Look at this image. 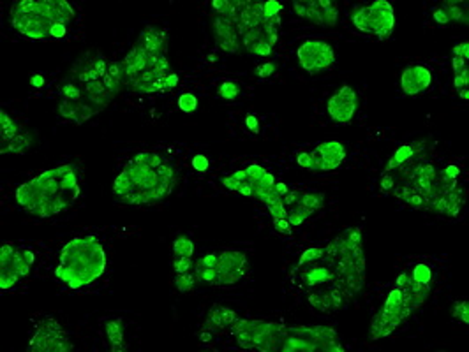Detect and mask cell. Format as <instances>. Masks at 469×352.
Segmentation results:
<instances>
[{
    "label": "cell",
    "mask_w": 469,
    "mask_h": 352,
    "mask_svg": "<svg viewBox=\"0 0 469 352\" xmlns=\"http://www.w3.org/2000/svg\"><path fill=\"white\" fill-rule=\"evenodd\" d=\"M80 182L74 166L64 164L43 171L20 185L17 203L30 215L48 219L69 210L80 197Z\"/></svg>",
    "instance_id": "1"
},
{
    "label": "cell",
    "mask_w": 469,
    "mask_h": 352,
    "mask_svg": "<svg viewBox=\"0 0 469 352\" xmlns=\"http://www.w3.org/2000/svg\"><path fill=\"white\" fill-rule=\"evenodd\" d=\"M74 9L65 0H20L11 8V23L21 36L36 41L65 37Z\"/></svg>",
    "instance_id": "2"
},
{
    "label": "cell",
    "mask_w": 469,
    "mask_h": 352,
    "mask_svg": "<svg viewBox=\"0 0 469 352\" xmlns=\"http://www.w3.org/2000/svg\"><path fill=\"white\" fill-rule=\"evenodd\" d=\"M175 182V171L168 162L154 168L131 160L113 182V194L127 204H147L169 196Z\"/></svg>",
    "instance_id": "3"
},
{
    "label": "cell",
    "mask_w": 469,
    "mask_h": 352,
    "mask_svg": "<svg viewBox=\"0 0 469 352\" xmlns=\"http://www.w3.org/2000/svg\"><path fill=\"white\" fill-rule=\"evenodd\" d=\"M106 270V252L94 236H76L64 245L55 276L69 289H81Z\"/></svg>",
    "instance_id": "4"
},
{
    "label": "cell",
    "mask_w": 469,
    "mask_h": 352,
    "mask_svg": "<svg viewBox=\"0 0 469 352\" xmlns=\"http://www.w3.org/2000/svg\"><path fill=\"white\" fill-rule=\"evenodd\" d=\"M351 23L358 32L376 34L379 39H386L392 36L395 25L393 8L386 0H377L367 8H357L351 12Z\"/></svg>",
    "instance_id": "5"
},
{
    "label": "cell",
    "mask_w": 469,
    "mask_h": 352,
    "mask_svg": "<svg viewBox=\"0 0 469 352\" xmlns=\"http://www.w3.org/2000/svg\"><path fill=\"white\" fill-rule=\"evenodd\" d=\"M34 259L36 257L28 248L4 245L0 250V287L11 289L20 278H25L30 273Z\"/></svg>",
    "instance_id": "6"
},
{
    "label": "cell",
    "mask_w": 469,
    "mask_h": 352,
    "mask_svg": "<svg viewBox=\"0 0 469 352\" xmlns=\"http://www.w3.org/2000/svg\"><path fill=\"white\" fill-rule=\"evenodd\" d=\"M408 319V314L404 310V303H402V296L399 287L390 291L388 298H386L385 305L381 308V312L371 322L369 328V338L371 340H379L383 336L392 335L402 320Z\"/></svg>",
    "instance_id": "7"
},
{
    "label": "cell",
    "mask_w": 469,
    "mask_h": 352,
    "mask_svg": "<svg viewBox=\"0 0 469 352\" xmlns=\"http://www.w3.org/2000/svg\"><path fill=\"white\" fill-rule=\"evenodd\" d=\"M71 349L72 344L69 342L64 328L53 317L41 319L28 342L30 352H65Z\"/></svg>",
    "instance_id": "8"
},
{
    "label": "cell",
    "mask_w": 469,
    "mask_h": 352,
    "mask_svg": "<svg viewBox=\"0 0 469 352\" xmlns=\"http://www.w3.org/2000/svg\"><path fill=\"white\" fill-rule=\"evenodd\" d=\"M297 58L302 69H305L309 74H317V72L332 67L335 62V53L325 41L311 39L305 41L297 50Z\"/></svg>",
    "instance_id": "9"
},
{
    "label": "cell",
    "mask_w": 469,
    "mask_h": 352,
    "mask_svg": "<svg viewBox=\"0 0 469 352\" xmlns=\"http://www.w3.org/2000/svg\"><path fill=\"white\" fill-rule=\"evenodd\" d=\"M249 273V259L244 252L238 250H225L217 254L216 284L233 285L245 278Z\"/></svg>",
    "instance_id": "10"
},
{
    "label": "cell",
    "mask_w": 469,
    "mask_h": 352,
    "mask_svg": "<svg viewBox=\"0 0 469 352\" xmlns=\"http://www.w3.org/2000/svg\"><path fill=\"white\" fill-rule=\"evenodd\" d=\"M293 11L321 27H333L339 18V8L330 0H297L293 2Z\"/></svg>",
    "instance_id": "11"
},
{
    "label": "cell",
    "mask_w": 469,
    "mask_h": 352,
    "mask_svg": "<svg viewBox=\"0 0 469 352\" xmlns=\"http://www.w3.org/2000/svg\"><path fill=\"white\" fill-rule=\"evenodd\" d=\"M357 106V92L351 87L344 85V87L339 88V92L330 97L326 111H329L330 118L337 124H348V122L353 120Z\"/></svg>",
    "instance_id": "12"
},
{
    "label": "cell",
    "mask_w": 469,
    "mask_h": 352,
    "mask_svg": "<svg viewBox=\"0 0 469 352\" xmlns=\"http://www.w3.org/2000/svg\"><path fill=\"white\" fill-rule=\"evenodd\" d=\"M349 298L337 285H323V287H314L307 292V303L309 307L316 308L320 312H335L339 308L344 307Z\"/></svg>",
    "instance_id": "13"
},
{
    "label": "cell",
    "mask_w": 469,
    "mask_h": 352,
    "mask_svg": "<svg viewBox=\"0 0 469 352\" xmlns=\"http://www.w3.org/2000/svg\"><path fill=\"white\" fill-rule=\"evenodd\" d=\"M314 171H332L341 164L346 157L344 144L339 141H325L311 150Z\"/></svg>",
    "instance_id": "14"
},
{
    "label": "cell",
    "mask_w": 469,
    "mask_h": 352,
    "mask_svg": "<svg viewBox=\"0 0 469 352\" xmlns=\"http://www.w3.org/2000/svg\"><path fill=\"white\" fill-rule=\"evenodd\" d=\"M213 36H216L217 48H221L226 53H238L242 50L240 34H238L237 23L231 18L217 16L213 18Z\"/></svg>",
    "instance_id": "15"
},
{
    "label": "cell",
    "mask_w": 469,
    "mask_h": 352,
    "mask_svg": "<svg viewBox=\"0 0 469 352\" xmlns=\"http://www.w3.org/2000/svg\"><path fill=\"white\" fill-rule=\"evenodd\" d=\"M430 83H432V72L420 64L406 67L401 76V87L406 96H418L425 92Z\"/></svg>",
    "instance_id": "16"
},
{
    "label": "cell",
    "mask_w": 469,
    "mask_h": 352,
    "mask_svg": "<svg viewBox=\"0 0 469 352\" xmlns=\"http://www.w3.org/2000/svg\"><path fill=\"white\" fill-rule=\"evenodd\" d=\"M468 48L469 43L457 44L453 48V72H455V88H457L459 96L464 100L469 99V72H468Z\"/></svg>",
    "instance_id": "17"
},
{
    "label": "cell",
    "mask_w": 469,
    "mask_h": 352,
    "mask_svg": "<svg viewBox=\"0 0 469 352\" xmlns=\"http://www.w3.org/2000/svg\"><path fill=\"white\" fill-rule=\"evenodd\" d=\"M136 46L152 56L166 55V48H168V32L163 30V28L147 27L143 32L140 34V39L136 41Z\"/></svg>",
    "instance_id": "18"
},
{
    "label": "cell",
    "mask_w": 469,
    "mask_h": 352,
    "mask_svg": "<svg viewBox=\"0 0 469 352\" xmlns=\"http://www.w3.org/2000/svg\"><path fill=\"white\" fill-rule=\"evenodd\" d=\"M194 243L191 238L178 236L173 241V270L177 275L180 273L191 272V264H193Z\"/></svg>",
    "instance_id": "19"
},
{
    "label": "cell",
    "mask_w": 469,
    "mask_h": 352,
    "mask_svg": "<svg viewBox=\"0 0 469 352\" xmlns=\"http://www.w3.org/2000/svg\"><path fill=\"white\" fill-rule=\"evenodd\" d=\"M237 319H238V316L233 312L231 308L213 307L209 312V317H207V322H205V326H203V331L216 333V331H221V329H228Z\"/></svg>",
    "instance_id": "20"
},
{
    "label": "cell",
    "mask_w": 469,
    "mask_h": 352,
    "mask_svg": "<svg viewBox=\"0 0 469 352\" xmlns=\"http://www.w3.org/2000/svg\"><path fill=\"white\" fill-rule=\"evenodd\" d=\"M216 266H217V252H210L207 256L196 261L194 266V275H196L198 282L207 284L210 287H216Z\"/></svg>",
    "instance_id": "21"
},
{
    "label": "cell",
    "mask_w": 469,
    "mask_h": 352,
    "mask_svg": "<svg viewBox=\"0 0 469 352\" xmlns=\"http://www.w3.org/2000/svg\"><path fill=\"white\" fill-rule=\"evenodd\" d=\"M222 185L233 192H238L245 197H254V188L251 185V180H249L247 173L245 169H240V171L233 173L231 176H226L222 180Z\"/></svg>",
    "instance_id": "22"
},
{
    "label": "cell",
    "mask_w": 469,
    "mask_h": 352,
    "mask_svg": "<svg viewBox=\"0 0 469 352\" xmlns=\"http://www.w3.org/2000/svg\"><path fill=\"white\" fill-rule=\"evenodd\" d=\"M105 329H106V336H108L110 349H112L113 352L124 351L125 342H124V324H122V320L121 319L108 320Z\"/></svg>",
    "instance_id": "23"
},
{
    "label": "cell",
    "mask_w": 469,
    "mask_h": 352,
    "mask_svg": "<svg viewBox=\"0 0 469 352\" xmlns=\"http://www.w3.org/2000/svg\"><path fill=\"white\" fill-rule=\"evenodd\" d=\"M32 146V136L28 132L21 131L17 138H12L11 141L8 143H0V152L4 153H11V155H20V153H25L28 148Z\"/></svg>",
    "instance_id": "24"
},
{
    "label": "cell",
    "mask_w": 469,
    "mask_h": 352,
    "mask_svg": "<svg viewBox=\"0 0 469 352\" xmlns=\"http://www.w3.org/2000/svg\"><path fill=\"white\" fill-rule=\"evenodd\" d=\"M418 152H420V144H418V143H411V144H404V146H401V148L395 152V155L390 159L388 164H386L385 173L395 171V169L401 168L402 164H406L408 160L415 159Z\"/></svg>",
    "instance_id": "25"
},
{
    "label": "cell",
    "mask_w": 469,
    "mask_h": 352,
    "mask_svg": "<svg viewBox=\"0 0 469 352\" xmlns=\"http://www.w3.org/2000/svg\"><path fill=\"white\" fill-rule=\"evenodd\" d=\"M21 132L20 125L12 120L6 111L0 113V143H8Z\"/></svg>",
    "instance_id": "26"
},
{
    "label": "cell",
    "mask_w": 469,
    "mask_h": 352,
    "mask_svg": "<svg viewBox=\"0 0 469 352\" xmlns=\"http://www.w3.org/2000/svg\"><path fill=\"white\" fill-rule=\"evenodd\" d=\"M441 9L446 16H448L450 23L452 21H459V23L462 21V23H466L468 21V6H466V2H457V0L445 2Z\"/></svg>",
    "instance_id": "27"
},
{
    "label": "cell",
    "mask_w": 469,
    "mask_h": 352,
    "mask_svg": "<svg viewBox=\"0 0 469 352\" xmlns=\"http://www.w3.org/2000/svg\"><path fill=\"white\" fill-rule=\"evenodd\" d=\"M409 275H411V278H413L415 282H418V284L432 285V282H434V272H432V268H430V264H427V263L415 264L413 272L409 273Z\"/></svg>",
    "instance_id": "28"
},
{
    "label": "cell",
    "mask_w": 469,
    "mask_h": 352,
    "mask_svg": "<svg viewBox=\"0 0 469 352\" xmlns=\"http://www.w3.org/2000/svg\"><path fill=\"white\" fill-rule=\"evenodd\" d=\"M196 282H198L196 275H193L191 272L180 273V275H177V278H175V284H177V289L180 292L193 291L194 285H196Z\"/></svg>",
    "instance_id": "29"
},
{
    "label": "cell",
    "mask_w": 469,
    "mask_h": 352,
    "mask_svg": "<svg viewBox=\"0 0 469 352\" xmlns=\"http://www.w3.org/2000/svg\"><path fill=\"white\" fill-rule=\"evenodd\" d=\"M219 96L226 100H235L240 96V88L235 81H225V83L219 87Z\"/></svg>",
    "instance_id": "30"
},
{
    "label": "cell",
    "mask_w": 469,
    "mask_h": 352,
    "mask_svg": "<svg viewBox=\"0 0 469 352\" xmlns=\"http://www.w3.org/2000/svg\"><path fill=\"white\" fill-rule=\"evenodd\" d=\"M452 317L455 320H461L464 324L469 322V305L468 301H457L452 308Z\"/></svg>",
    "instance_id": "31"
},
{
    "label": "cell",
    "mask_w": 469,
    "mask_h": 352,
    "mask_svg": "<svg viewBox=\"0 0 469 352\" xmlns=\"http://www.w3.org/2000/svg\"><path fill=\"white\" fill-rule=\"evenodd\" d=\"M196 106H198V99H196V96H193V94H182V96L178 97V108H180L184 113L196 111Z\"/></svg>",
    "instance_id": "32"
},
{
    "label": "cell",
    "mask_w": 469,
    "mask_h": 352,
    "mask_svg": "<svg viewBox=\"0 0 469 352\" xmlns=\"http://www.w3.org/2000/svg\"><path fill=\"white\" fill-rule=\"evenodd\" d=\"M323 254H325V247L307 248V250H305V252L300 256V259H298L297 268H298V266H302V264H305V263H311V261L320 259V257H323Z\"/></svg>",
    "instance_id": "33"
},
{
    "label": "cell",
    "mask_w": 469,
    "mask_h": 352,
    "mask_svg": "<svg viewBox=\"0 0 469 352\" xmlns=\"http://www.w3.org/2000/svg\"><path fill=\"white\" fill-rule=\"evenodd\" d=\"M281 11L282 6L279 4V2H275V0H267V2H263V14H265V18H269V20L279 18V12Z\"/></svg>",
    "instance_id": "34"
},
{
    "label": "cell",
    "mask_w": 469,
    "mask_h": 352,
    "mask_svg": "<svg viewBox=\"0 0 469 352\" xmlns=\"http://www.w3.org/2000/svg\"><path fill=\"white\" fill-rule=\"evenodd\" d=\"M297 164L300 168L309 169V171H314V164H313V157H311V152H302L297 155Z\"/></svg>",
    "instance_id": "35"
},
{
    "label": "cell",
    "mask_w": 469,
    "mask_h": 352,
    "mask_svg": "<svg viewBox=\"0 0 469 352\" xmlns=\"http://www.w3.org/2000/svg\"><path fill=\"white\" fill-rule=\"evenodd\" d=\"M193 168L200 173L207 171V169H209V159H207L205 155H194Z\"/></svg>",
    "instance_id": "36"
},
{
    "label": "cell",
    "mask_w": 469,
    "mask_h": 352,
    "mask_svg": "<svg viewBox=\"0 0 469 352\" xmlns=\"http://www.w3.org/2000/svg\"><path fill=\"white\" fill-rule=\"evenodd\" d=\"M273 64L272 62H267V64H260L258 65V69H256V72H258V76H261V78H269L270 74L273 72Z\"/></svg>",
    "instance_id": "37"
},
{
    "label": "cell",
    "mask_w": 469,
    "mask_h": 352,
    "mask_svg": "<svg viewBox=\"0 0 469 352\" xmlns=\"http://www.w3.org/2000/svg\"><path fill=\"white\" fill-rule=\"evenodd\" d=\"M245 125L249 127V131L260 132V118L256 115H247L245 116Z\"/></svg>",
    "instance_id": "38"
},
{
    "label": "cell",
    "mask_w": 469,
    "mask_h": 352,
    "mask_svg": "<svg viewBox=\"0 0 469 352\" xmlns=\"http://www.w3.org/2000/svg\"><path fill=\"white\" fill-rule=\"evenodd\" d=\"M275 224V228H277V231H281V232H284V234H289L291 232V226H289V222L288 220H277V222H273Z\"/></svg>",
    "instance_id": "39"
},
{
    "label": "cell",
    "mask_w": 469,
    "mask_h": 352,
    "mask_svg": "<svg viewBox=\"0 0 469 352\" xmlns=\"http://www.w3.org/2000/svg\"><path fill=\"white\" fill-rule=\"evenodd\" d=\"M30 85H32L34 88H41L45 85V78L41 76V74H32V76H30Z\"/></svg>",
    "instance_id": "40"
},
{
    "label": "cell",
    "mask_w": 469,
    "mask_h": 352,
    "mask_svg": "<svg viewBox=\"0 0 469 352\" xmlns=\"http://www.w3.org/2000/svg\"><path fill=\"white\" fill-rule=\"evenodd\" d=\"M275 192L282 197V196H286V194L289 192V187L286 184H282V182H277V184H275Z\"/></svg>",
    "instance_id": "41"
}]
</instances>
